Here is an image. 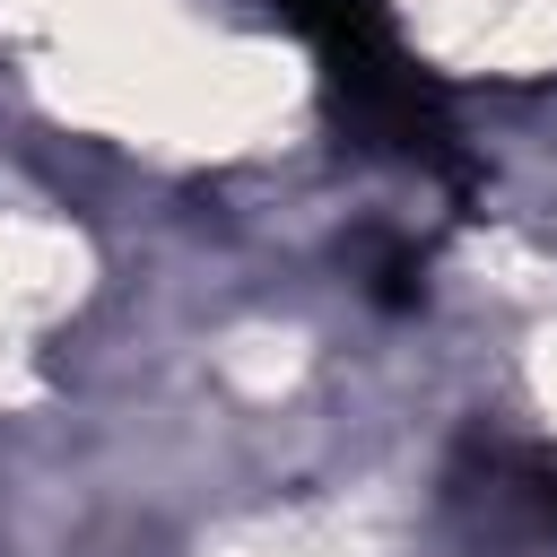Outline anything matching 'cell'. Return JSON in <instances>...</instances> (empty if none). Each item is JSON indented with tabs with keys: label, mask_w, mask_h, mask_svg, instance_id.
Segmentation results:
<instances>
[{
	"label": "cell",
	"mask_w": 557,
	"mask_h": 557,
	"mask_svg": "<svg viewBox=\"0 0 557 557\" xmlns=\"http://www.w3.org/2000/svg\"><path fill=\"white\" fill-rule=\"evenodd\" d=\"M444 78H557V0H392Z\"/></svg>",
	"instance_id": "6da1fadb"
}]
</instances>
